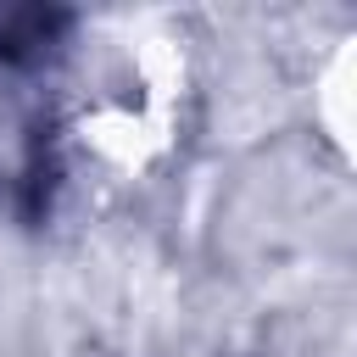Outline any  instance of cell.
<instances>
[{
	"mask_svg": "<svg viewBox=\"0 0 357 357\" xmlns=\"http://www.w3.org/2000/svg\"><path fill=\"white\" fill-rule=\"evenodd\" d=\"M56 28H61V11H39V6L0 11V61H28L39 45H50Z\"/></svg>",
	"mask_w": 357,
	"mask_h": 357,
	"instance_id": "1",
	"label": "cell"
}]
</instances>
